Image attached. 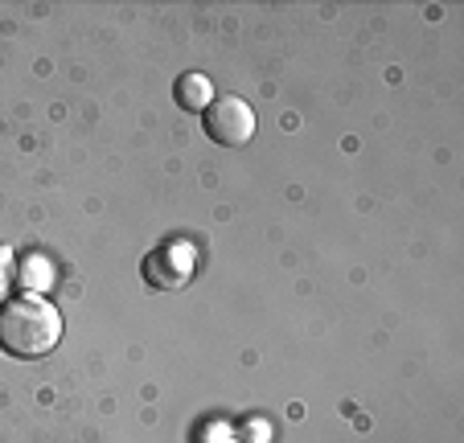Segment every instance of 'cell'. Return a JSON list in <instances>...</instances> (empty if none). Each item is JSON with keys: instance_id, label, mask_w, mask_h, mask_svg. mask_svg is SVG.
<instances>
[{"instance_id": "3", "label": "cell", "mask_w": 464, "mask_h": 443, "mask_svg": "<svg viewBox=\"0 0 464 443\" xmlns=\"http://www.w3.org/2000/svg\"><path fill=\"white\" fill-rule=\"evenodd\" d=\"M144 279L160 292L169 287H185L189 284V251L185 246H157V251L144 259Z\"/></svg>"}, {"instance_id": "1", "label": "cell", "mask_w": 464, "mask_h": 443, "mask_svg": "<svg viewBox=\"0 0 464 443\" xmlns=\"http://www.w3.org/2000/svg\"><path fill=\"white\" fill-rule=\"evenodd\" d=\"M62 341V313L37 295H17L0 304V349L9 357H45Z\"/></svg>"}, {"instance_id": "7", "label": "cell", "mask_w": 464, "mask_h": 443, "mask_svg": "<svg viewBox=\"0 0 464 443\" xmlns=\"http://www.w3.org/2000/svg\"><path fill=\"white\" fill-rule=\"evenodd\" d=\"M9 284H13V251L9 246H0V295H5Z\"/></svg>"}, {"instance_id": "5", "label": "cell", "mask_w": 464, "mask_h": 443, "mask_svg": "<svg viewBox=\"0 0 464 443\" xmlns=\"http://www.w3.org/2000/svg\"><path fill=\"white\" fill-rule=\"evenodd\" d=\"M235 439L238 443H267V439H272V427L263 423V419H243Z\"/></svg>"}, {"instance_id": "2", "label": "cell", "mask_w": 464, "mask_h": 443, "mask_svg": "<svg viewBox=\"0 0 464 443\" xmlns=\"http://www.w3.org/2000/svg\"><path fill=\"white\" fill-rule=\"evenodd\" d=\"M202 123H206V136L222 148H243V144H251V136H255V111L235 95L214 99L202 111Z\"/></svg>"}, {"instance_id": "4", "label": "cell", "mask_w": 464, "mask_h": 443, "mask_svg": "<svg viewBox=\"0 0 464 443\" xmlns=\"http://www.w3.org/2000/svg\"><path fill=\"white\" fill-rule=\"evenodd\" d=\"M173 95H177V107H185V111H193V115H202L206 107L214 103V82L206 79V74H198V70H189V74H181V79H177Z\"/></svg>"}, {"instance_id": "6", "label": "cell", "mask_w": 464, "mask_h": 443, "mask_svg": "<svg viewBox=\"0 0 464 443\" xmlns=\"http://www.w3.org/2000/svg\"><path fill=\"white\" fill-rule=\"evenodd\" d=\"M13 284H25V287H50V279H45V263L25 259V263H21V279H13Z\"/></svg>"}, {"instance_id": "8", "label": "cell", "mask_w": 464, "mask_h": 443, "mask_svg": "<svg viewBox=\"0 0 464 443\" xmlns=\"http://www.w3.org/2000/svg\"><path fill=\"white\" fill-rule=\"evenodd\" d=\"M214 443H238V439H235V435H230V439H214Z\"/></svg>"}]
</instances>
